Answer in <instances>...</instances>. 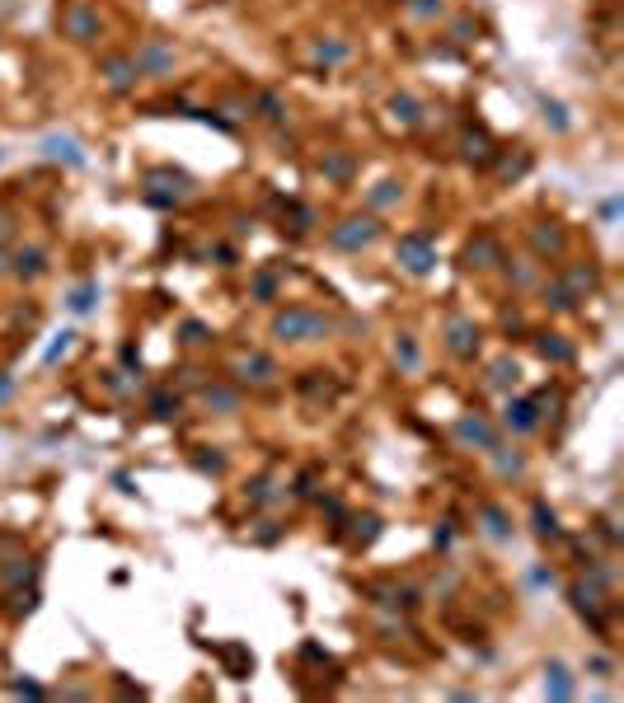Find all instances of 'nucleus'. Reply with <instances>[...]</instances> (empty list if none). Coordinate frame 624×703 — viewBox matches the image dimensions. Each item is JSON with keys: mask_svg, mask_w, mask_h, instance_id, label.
<instances>
[{"mask_svg": "<svg viewBox=\"0 0 624 703\" xmlns=\"http://www.w3.org/2000/svg\"><path fill=\"white\" fill-rule=\"evenodd\" d=\"M273 333L286 338V343H306V338H319V319L310 310H286V314H277Z\"/></svg>", "mask_w": 624, "mask_h": 703, "instance_id": "1", "label": "nucleus"}, {"mask_svg": "<svg viewBox=\"0 0 624 703\" xmlns=\"http://www.w3.org/2000/svg\"><path fill=\"white\" fill-rule=\"evenodd\" d=\"M375 221H357V216H352V221H343V230H333V244L338 249H366L375 239Z\"/></svg>", "mask_w": 624, "mask_h": 703, "instance_id": "2", "label": "nucleus"}, {"mask_svg": "<svg viewBox=\"0 0 624 703\" xmlns=\"http://www.w3.org/2000/svg\"><path fill=\"white\" fill-rule=\"evenodd\" d=\"M43 145H47V155L52 160H66V165H76V169L85 165V155H80V145L71 141V136H47Z\"/></svg>", "mask_w": 624, "mask_h": 703, "instance_id": "3", "label": "nucleus"}, {"mask_svg": "<svg viewBox=\"0 0 624 703\" xmlns=\"http://www.w3.org/2000/svg\"><path fill=\"white\" fill-rule=\"evenodd\" d=\"M455 436H460V441H474V446H484V450H493V432H488L479 417H460V422H455Z\"/></svg>", "mask_w": 624, "mask_h": 703, "instance_id": "4", "label": "nucleus"}, {"mask_svg": "<svg viewBox=\"0 0 624 703\" xmlns=\"http://www.w3.org/2000/svg\"><path fill=\"white\" fill-rule=\"evenodd\" d=\"M399 258H409V268H413V272H427V268H432V249H427V239H404V244H399Z\"/></svg>", "mask_w": 624, "mask_h": 703, "instance_id": "5", "label": "nucleus"}, {"mask_svg": "<svg viewBox=\"0 0 624 703\" xmlns=\"http://www.w3.org/2000/svg\"><path fill=\"white\" fill-rule=\"evenodd\" d=\"M235 370H239V380H259V385H268V380L277 375V366H273L268 357H244Z\"/></svg>", "mask_w": 624, "mask_h": 703, "instance_id": "6", "label": "nucleus"}, {"mask_svg": "<svg viewBox=\"0 0 624 703\" xmlns=\"http://www.w3.org/2000/svg\"><path fill=\"white\" fill-rule=\"evenodd\" d=\"M47 272V254L43 249H24L19 258H14V277H43Z\"/></svg>", "mask_w": 624, "mask_h": 703, "instance_id": "7", "label": "nucleus"}, {"mask_svg": "<svg viewBox=\"0 0 624 703\" xmlns=\"http://www.w3.org/2000/svg\"><path fill=\"white\" fill-rule=\"evenodd\" d=\"M535 422H540V417H535V403H531V399L507 403V427H516V432H531Z\"/></svg>", "mask_w": 624, "mask_h": 703, "instance_id": "8", "label": "nucleus"}, {"mask_svg": "<svg viewBox=\"0 0 624 703\" xmlns=\"http://www.w3.org/2000/svg\"><path fill=\"white\" fill-rule=\"evenodd\" d=\"M137 71H150V75H160V71H170V52H165L160 43L141 47V56H137Z\"/></svg>", "mask_w": 624, "mask_h": 703, "instance_id": "9", "label": "nucleus"}, {"mask_svg": "<svg viewBox=\"0 0 624 703\" xmlns=\"http://www.w3.org/2000/svg\"><path fill=\"white\" fill-rule=\"evenodd\" d=\"M545 675H549V694H554V699H573V680H568V666H563V661H549V670H545Z\"/></svg>", "mask_w": 624, "mask_h": 703, "instance_id": "10", "label": "nucleus"}, {"mask_svg": "<svg viewBox=\"0 0 624 703\" xmlns=\"http://www.w3.org/2000/svg\"><path fill=\"white\" fill-rule=\"evenodd\" d=\"M451 347L460 352V357H469V352L479 347V328L465 324V319H460V324H451Z\"/></svg>", "mask_w": 624, "mask_h": 703, "instance_id": "11", "label": "nucleus"}, {"mask_svg": "<svg viewBox=\"0 0 624 703\" xmlns=\"http://www.w3.org/2000/svg\"><path fill=\"white\" fill-rule=\"evenodd\" d=\"M103 71H108V85H113V90H127V85H132V80L141 75V71H137V61H108Z\"/></svg>", "mask_w": 624, "mask_h": 703, "instance_id": "12", "label": "nucleus"}, {"mask_svg": "<svg viewBox=\"0 0 624 703\" xmlns=\"http://www.w3.org/2000/svg\"><path fill=\"white\" fill-rule=\"evenodd\" d=\"M535 535L540 539H554L558 525H554V511H545V506H535Z\"/></svg>", "mask_w": 624, "mask_h": 703, "instance_id": "13", "label": "nucleus"}, {"mask_svg": "<svg viewBox=\"0 0 624 703\" xmlns=\"http://www.w3.org/2000/svg\"><path fill=\"white\" fill-rule=\"evenodd\" d=\"M540 352H545V357H554V361H568V357H573V347H563L554 333H549V338H540Z\"/></svg>", "mask_w": 624, "mask_h": 703, "instance_id": "14", "label": "nucleus"}, {"mask_svg": "<svg viewBox=\"0 0 624 703\" xmlns=\"http://www.w3.org/2000/svg\"><path fill=\"white\" fill-rule=\"evenodd\" d=\"M94 296H99V286H80L76 296H71V310H76V314H85V310L94 305Z\"/></svg>", "mask_w": 624, "mask_h": 703, "instance_id": "15", "label": "nucleus"}, {"mask_svg": "<svg viewBox=\"0 0 624 703\" xmlns=\"http://www.w3.org/2000/svg\"><path fill=\"white\" fill-rule=\"evenodd\" d=\"M484 521H488V535H498V539L511 535V530H507V516H502V511H484Z\"/></svg>", "mask_w": 624, "mask_h": 703, "instance_id": "16", "label": "nucleus"}, {"mask_svg": "<svg viewBox=\"0 0 624 703\" xmlns=\"http://www.w3.org/2000/svg\"><path fill=\"white\" fill-rule=\"evenodd\" d=\"M207 408H226L230 413V408H235V394L230 390H207Z\"/></svg>", "mask_w": 624, "mask_h": 703, "instance_id": "17", "label": "nucleus"}, {"mask_svg": "<svg viewBox=\"0 0 624 703\" xmlns=\"http://www.w3.org/2000/svg\"><path fill=\"white\" fill-rule=\"evenodd\" d=\"M150 408H155V417H174V413H179V399L170 403V394H155V403H150Z\"/></svg>", "mask_w": 624, "mask_h": 703, "instance_id": "18", "label": "nucleus"}, {"mask_svg": "<svg viewBox=\"0 0 624 703\" xmlns=\"http://www.w3.org/2000/svg\"><path fill=\"white\" fill-rule=\"evenodd\" d=\"M507 380H516V366H511V361H498V366H493V385H507Z\"/></svg>", "mask_w": 624, "mask_h": 703, "instance_id": "19", "label": "nucleus"}, {"mask_svg": "<svg viewBox=\"0 0 624 703\" xmlns=\"http://www.w3.org/2000/svg\"><path fill=\"white\" fill-rule=\"evenodd\" d=\"M413 108H418L413 99H395V113L404 118V123H418V113H413Z\"/></svg>", "mask_w": 624, "mask_h": 703, "instance_id": "20", "label": "nucleus"}, {"mask_svg": "<svg viewBox=\"0 0 624 703\" xmlns=\"http://www.w3.org/2000/svg\"><path fill=\"white\" fill-rule=\"evenodd\" d=\"M259 103H263V118H273V123H277V118H282V103H277L273 94H263Z\"/></svg>", "mask_w": 624, "mask_h": 703, "instance_id": "21", "label": "nucleus"}, {"mask_svg": "<svg viewBox=\"0 0 624 703\" xmlns=\"http://www.w3.org/2000/svg\"><path fill=\"white\" fill-rule=\"evenodd\" d=\"M71 28H76V33L85 38V33H90V14H85V10H76V14H71Z\"/></svg>", "mask_w": 624, "mask_h": 703, "instance_id": "22", "label": "nucleus"}, {"mask_svg": "<svg viewBox=\"0 0 624 703\" xmlns=\"http://www.w3.org/2000/svg\"><path fill=\"white\" fill-rule=\"evenodd\" d=\"M71 338H76V333H61V343H52V347H47V361H57L61 352H66V347H71Z\"/></svg>", "mask_w": 624, "mask_h": 703, "instance_id": "23", "label": "nucleus"}, {"mask_svg": "<svg viewBox=\"0 0 624 703\" xmlns=\"http://www.w3.org/2000/svg\"><path fill=\"white\" fill-rule=\"evenodd\" d=\"M5 394H10V375H0V399H5Z\"/></svg>", "mask_w": 624, "mask_h": 703, "instance_id": "24", "label": "nucleus"}]
</instances>
